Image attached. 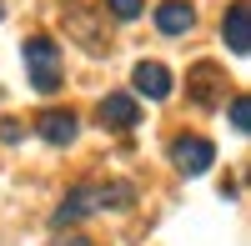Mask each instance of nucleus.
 <instances>
[{
	"instance_id": "obj_15",
	"label": "nucleus",
	"mask_w": 251,
	"mask_h": 246,
	"mask_svg": "<svg viewBox=\"0 0 251 246\" xmlns=\"http://www.w3.org/2000/svg\"><path fill=\"white\" fill-rule=\"evenodd\" d=\"M0 15H5V10H0Z\"/></svg>"
},
{
	"instance_id": "obj_10",
	"label": "nucleus",
	"mask_w": 251,
	"mask_h": 246,
	"mask_svg": "<svg viewBox=\"0 0 251 246\" xmlns=\"http://www.w3.org/2000/svg\"><path fill=\"white\" fill-rule=\"evenodd\" d=\"M66 30H71V35H75V40H80V46H86L91 55H100V50H106V40L96 35V25L86 20V10H75V5H71V10H66Z\"/></svg>"
},
{
	"instance_id": "obj_12",
	"label": "nucleus",
	"mask_w": 251,
	"mask_h": 246,
	"mask_svg": "<svg viewBox=\"0 0 251 246\" xmlns=\"http://www.w3.org/2000/svg\"><path fill=\"white\" fill-rule=\"evenodd\" d=\"M106 10H111L116 20H136V15H141V0H106Z\"/></svg>"
},
{
	"instance_id": "obj_2",
	"label": "nucleus",
	"mask_w": 251,
	"mask_h": 246,
	"mask_svg": "<svg viewBox=\"0 0 251 246\" xmlns=\"http://www.w3.org/2000/svg\"><path fill=\"white\" fill-rule=\"evenodd\" d=\"M25 66H30V80H35V91H60V50H55V40L50 35H30L25 46Z\"/></svg>"
},
{
	"instance_id": "obj_3",
	"label": "nucleus",
	"mask_w": 251,
	"mask_h": 246,
	"mask_svg": "<svg viewBox=\"0 0 251 246\" xmlns=\"http://www.w3.org/2000/svg\"><path fill=\"white\" fill-rule=\"evenodd\" d=\"M171 161H176V171L201 176V171L216 166V146L206 136H181V141H171Z\"/></svg>"
},
{
	"instance_id": "obj_9",
	"label": "nucleus",
	"mask_w": 251,
	"mask_h": 246,
	"mask_svg": "<svg viewBox=\"0 0 251 246\" xmlns=\"http://www.w3.org/2000/svg\"><path fill=\"white\" fill-rule=\"evenodd\" d=\"M156 25H161V35H186L196 25V10L186 0H166V5H156Z\"/></svg>"
},
{
	"instance_id": "obj_5",
	"label": "nucleus",
	"mask_w": 251,
	"mask_h": 246,
	"mask_svg": "<svg viewBox=\"0 0 251 246\" xmlns=\"http://www.w3.org/2000/svg\"><path fill=\"white\" fill-rule=\"evenodd\" d=\"M96 116H100V126H106V131H131L136 121H141V100L126 96V91H111L106 100H100Z\"/></svg>"
},
{
	"instance_id": "obj_13",
	"label": "nucleus",
	"mask_w": 251,
	"mask_h": 246,
	"mask_svg": "<svg viewBox=\"0 0 251 246\" xmlns=\"http://www.w3.org/2000/svg\"><path fill=\"white\" fill-rule=\"evenodd\" d=\"M20 136H25V126H20V121H5V126H0V141H5V146H15Z\"/></svg>"
},
{
	"instance_id": "obj_8",
	"label": "nucleus",
	"mask_w": 251,
	"mask_h": 246,
	"mask_svg": "<svg viewBox=\"0 0 251 246\" xmlns=\"http://www.w3.org/2000/svg\"><path fill=\"white\" fill-rule=\"evenodd\" d=\"M35 131L50 141V146H71L75 141V116L71 111H40L35 116Z\"/></svg>"
},
{
	"instance_id": "obj_14",
	"label": "nucleus",
	"mask_w": 251,
	"mask_h": 246,
	"mask_svg": "<svg viewBox=\"0 0 251 246\" xmlns=\"http://www.w3.org/2000/svg\"><path fill=\"white\" fill-rule=\"evenodd\" d=\"M60 246H96V241H86V236H71V241H60Z\"/></svg>"
},
{
	"instance_id": "obj_6",
	"label": "nucleus",
	"mask_w": 251,
	"mask_h": 246,
	"mask_svg": "<svg viewBox=\"0 0 251 246\" xmlns=\"http://www.w3.org/2000/svg\"><path fill=\"white\" fill-rule=\"evenodd\" d=\"M221 35H226V50L231 55H251V10H246V0H236L231 10H226V20H221Z\"/></svg>"
},
{
	"instance_id": "obj_4",
	"label": "nucleus",
	"mask_w": 251,
	"mask_h": 246,
	"mask_svg": "<svg viewBox=\"0 0 251 246\" xmlns=\"http://www.w3.org/2000/svg\"><path fill=\"white\" fill-rule=\"evenodd\" d=\"M186 91H191V100H196V106H216V100H221V91H226L221 66H211V60L191 66V71H186Z\"/></svg>"
},
{
	"instance_id": "obj_7",
	"label": "nucleus",
	"mask_w": 251,
	"mask_h": 246,
	"mask_svg": "<svg viewBox=\"0 0 251 246\" xmlns=\"http://www.w3.org/2000/svg\"><path fill=\"white\" fill-rule=\"evenodd\" d=\"M136 91L146 100H166V96H171V71H166L161 60H141V66H136Z\"/></svg>"
},
{
	"instance_id": "obj_11",
	"label": "nucleus",
	"mask_w": 251,
	"mask_h": 246,
	"mask_svg": "<svg viewBox=\"0 0 251 246\" xmlns=\"http://www.w3.org/2000/svg\"><path fill=\"white\" fill-rule=\"evenodd\" d=\"M231 131H251V100L246 96H231Z\"/></svg>"
},
{
	"instance_id": "obj_1",
	"label": "nucleus",
	"mask_w": 251,
	"mask_h": 246,
	"mask_svg": "<svg viewBox=\"0 0 251 246\" xmlns=\"http://www.w3.org/2000/svg\"><path fill=\"white\" fill-rule=\"evenodd\" d=\"M136 201V186H126V181H106V186H75L66 191V201L50 211V226H75L80 216H91V211H111V206H131Z\"/></svg>"
}]
</instances>
